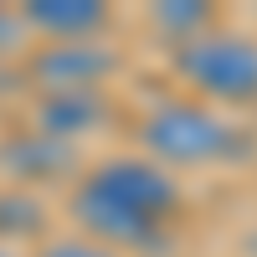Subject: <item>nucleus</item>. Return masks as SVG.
Returning a JSON list of instances; mask_svg holds the SVG:
<instances>
[{
	"label": "nucleus",
	"mask_w": 257,
	"mask_h": 257,
	"mask_svg": "<svg viewBox=\"0 0 257 257\" xmlns=\"http://www.w3.org/2000/svg\"><path fill=\"white\" fill-rule=\"evenodd\" d=\"M16 47H26V21L0 11V52H16Z\"/></svg>",
	"instance_id": "12"
},
{
	"label": "nucleus",
	"mask_w": 257,
	"mask_h": 257,
	"mask_svg": "<svg viewBox=\"0 0 257 257\" xmlns=\"http://www.w3.org/2000/svg\"><path fill=\"white\" fill-rule=\"evenodd\" d=\"M155 21H160L165 31L185 36V31H201L206 21H211V11H206V6H196V0H175V6H160V11H155Z\"/></svg>",
	"instance_id": "10"
},
{
	"label": "nucleus",
	"mask_w": 257,
	"mask_h": 257,
	"mask_svg": "<svg viewBox=\"0 0 257 257\" xmlns=\"http://www.w3.org/2000/svg\"><path fill=\"white\" fill-rule=\"evenodd\" d=\"M108 98L103 88H67V93H41L36 103V134H47L57 144H67L77 134H93V128L108 123Z\"/></svg>",
	"instance_id": "5"
},
{
	"label": "nucleus",
	"mask_w": 257,
	"mask_h": 257,
	"mask_svg": "<svg viewBox=\"0 0 257 257\" xmlns=\"http://www.w3.org/2000/svg\"><path fill=\"white\" fill-rule=\"evenodd\" d=\"M67 165H72V144H57L47 134H36V128L0 144V170H11L16 180H52Z\"/></svg>",
	"instance_id": "8"
},
{
	"label": "nucleus",
	"mask_w": 257,
	"mask_h": 257,
	"mask_svg": "<svg viewBox=\"0 0 257 257\" xmlns=\"http://www.w3.org/2000/svg\"><path fill=\"white\" fill-rule=\"evenodd\" d=\"M0 257H16V252H11V247H6V242H0Z\"/></svg>",
	"instance_id": "13"
},
{
	"label": "nucleus",
	"mask_w": 257,
	"mask_h": 257,
	"mask_svg": "<svg viewBox=\"0 0 257 257\" xmlns=\"http://www.w3.org/2000/svg\"><path fill=\"white\" fill-rule=\"evenodd\" d=\"M118 67V57L93 41H62V47H41L31 57V77L47 93H67V88H98L103 77Z\"/></svg>",
	"instance_id": "4"
},
{
	"label": "nucleus",
	"mask_w": 257,
	"mask_h": 257,
	"mask_svg": "<svg viewBox=\"0 0 257 257\" xmlns=\"http://www.w3.org/2000/svg\"><path fill=\"white\" fill-rule=\"evenodd\" d=\"M88 185L98 196H108L113 206H123L128 216L149 221V226H165V216L180 206L175 180L149 160H108V165H98L88 175Z\"/></svg>",
	"instance_id": "3"
},
{
	"label": "nucleus",
	"mask_w": 257,
	"mask_h": 257,
	"mask_svg": "<svg viewBox=\"0 0 257 257\" xmlns=\"http://www.w3.org/2000/svg\"><path fill=\"white\" fill-rule=\"evenodd\" d=\"M144 144L155 149L165 165H201V160L226 155L231 128H226L216 113H206L201 103H165V108L149 113Z\"/></svg>",
	"instance_id": "2"
},
{
	"label": "nucleus",
	"mask_w": 257,
	"mask_h": 257,
	"mask_svg": "<svg viewBox=\"0 0 257 257\" xmlns=\"http://www.w3.org/2000/svg\"><path fill=\"white\" fill-rule=\"evenodd\" d=\"M72 211H77V221L98 237V247H155V242H160V226H149V221H139V216H128L123 206H113L108 196H98L93 185H82V190H77Z\"/></svg>",
	"instance_id": "6"
},
{
	"label": "nucleus",
	"mask_w": 257,
	"mask_h": 257,
	"mask_svg": "<svg viewBox=\"0 0 257 257\" xmlns=\"http://www.w3.org/2000/svg\"><path fill=\"white\" fill-rule=\"evenodd\" d=\"M41 257H113V252L98 242H52V247H41Z\"/></svg>",
	"instance_id": "11"
},
{
	"label": "nucleus",
	"mask_w": 257,
	"mask_h": 257,
	"mask_svg": "<svg viewBox=\"0 0 257 257\" xmlns=\"http://www.w3.org/2000/svg\"><path fill=\"white\" fill-rule=\"evenodd\" d=\"M41 226H47V206H41L31 190L0 196V242L6 237H41Z\"/></svg>",
	"instance_id": "9"
},
{
	"label": "nucleus",
	"mask_w": 257,
	"mask_h": 257,
	"mask_svg": "<svg viewBox=\"0 0 257 257\" xmlns=\"http://www.w3.org/2000/svg\"><path fill=\"white\" fill-rule=\"evenodd\" d=\"M21 21L47 31V36H57V41H82V36L108 26V11L93 6V0H31L21 11Z\"/></svg>",
	"instance_id": "7"
},
{
	"label": "nucleus",
	"mask_w": 257,
	"mask_h": 257,
	"mask_svg": "<svg viewBox=\"0 0 257 257\" xmlns=\"http://www.w3.org/2000/svg\"><path fill=\"white\" fill-rule=\"evenodd\" d=\"M180 72L206 98H257V47L242 36H190V47H180Z\"/></svg>",
	"instance_id": "1"
}]
</instances>
